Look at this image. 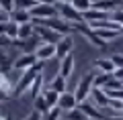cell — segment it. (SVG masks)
<instances>
[{
	"label": "cell",
	"mask_w": 123,
	"mask_h": 120,
	"mask_svg": "<svg viewBox=\"0 0 123 120\" xmlns=\"http://www.w3.org/2000/svg\"><path fill=\"white\" fill-rule=\"evenodd\" d=\"M0 8L4 12H12L14 10V0H0Z\"/></svg>",
	"instance_id": "obj_32"
},
{
	"label": "cell",
	"mask_w": 123,
	"mask_h": 120,
	"mask_svg": "<svg viewBox=\"0 0 123 120\" xmlns=\"http://www.w3.org/2000/svg\"><path fill=\"white\" fill-rule=\"evenodd\" d=\"M10 43H12V39L4 37V35H0V47H6V45H10Z\"/></svg>",
	"instance_id": "obj_37"
},
{
	"label": "cell",
	"mask_w": 123,
	"mask_h": 120,
	"mask_svg": "<svg viewBox=\"0 0 123 120\" xmlns=\"http://www.w3.org/2000/svg\"><path fill=\"white\" fill-rule=\"evenodd\" d=\"M37 2H43V4H55L57 0H37Z\"/></svg>",
	"instance_id": "obj_41"
},
{
	"label": "cell",
	"mask_w": 123,
	"mask_h": 120,
	"mask_svg": "<svg viewBox=\"0 0 123 120\" xmlns=\"http://www.w3.org/2000/svg\"><path fill=\"white\" fill-rule=\"evenodd\" d=\"M107 96H109V98L123 100V88H119V90H109V92H107Z\"/></svg>",
	"instance_id": "obj_34"
},
{
	"label": "cell",
	"mask_w": 123,
	"mask_h": 120,
	"mask_svg": "<svg viewBox=\"0 0 123 120\" xmlns=\"http://www.w3.org/2000/svg\"><path fill=\"white\" fill-rule=\"evenodd\" d=\"M37 63V57L35 53H23V55H18L17 59L12 61V69H17V71H27V69H31L33 65Z\"/></svg>",
	"instance_id": "obj_6"
},
{
	"label": "cell",
	"mask_w": 123,
	"mask_h": 120,
	"mask_svg": "<svg viewBox=\"0 0 123 120\" xmlns=\"http://www.w3.org/2000/svg\"><path fill=\"white\" fill-rule=\"evenodd\" d=\"M35 57H37V61H47L51 57H55V45L53 43H39L35 49Z\"/></svg>",
	"instance_id": "obj_11"
},
{
	"label": "cell",
	"mask_w": 123,
	"mask_h": 120,
	"mask_svg": "<svg viewBox=\"0 0 123 120\" xmlns=\"http://www.w3.org/2000/svg\"><path fill=\"white\" fill-rule=\"evenodd\" d=\"M72 71H74V55L68 53V55H64V57H62V61H60V75H64L68 79Z\"/></svg>",
	"instance_id": "obj_14"
},
{
	"label": "cell",
	"mask_w": 123,
	"mask_h": 120,
	"mask_svg": "<svg viewBox=\"0 0 123 120\" xmlns=\"http://www.w3.org/2000/svg\"><path fill=\"white\" fill-rule=\"evenodd\" d=\"M33 110H37L39 114H45V112L49 110V106H47V102H45V98L43 96H37V98H33Z\"/></svg>",
	"instance_id": "obj_24"
},
{
	"label": "cell",
	"mask_w": 123,
	"mask_h": 120,
	"mask_svg": "<svg viewBox=\"0 0 123 120\" xmlns=\"http://www.w3.org/2000/svg\"><path fill=\"white\" fill-rule=\"evenodd\" d=\"M72 47H74V39L72 35H62V39L55 43V57H64L68 53H72Z\"/></svg>",
	"instance_id": "obj_9"
},
{
	"label": "cell",
	"mask_w": 123,
	"mask_h": 120,
	"mask_svg": "<svg viewBox=\"0 0 123 120\" xmlns=\"http://www.w3.org/2000/svg\"><path fill=\"white\" fill-rule=\"evenodd\" d=\"M43 73H37V77L33 79V83H31V88H29V94H31V98H37V96L43 92Z\"/></svg>",
	"instance_id": "obj_21"
},
{
	"label": "cell",
	"mask_w": 123,
	"mask_h": 120,
	"mask_svg": "<svg viewBox=\"0 0 123 120\" xmlns=\"http://www.w3.org/2000/svg\"><path fill=\"white\" fill-rule=\"evenodd\" d=\"M92 82H94V73H92V71L86 73V75H82V79L78 82V86H76V90H74V96H76V100H78V104L84 102V100H88L90 90L94 88Z\"/></svg>",
	"instance_id": "obj_3"
},
{
	"label": "cell",
	"mask_w": 123,
	"mask_h": 120,
	"mask_svg": "<svg viewBox=\"0 0 123 120\" xmlns=\"http://www.w3.org/2000/svg\"><path fill=\"white\" fill-rule=\"evenodd\" d=\"M57 2H72V0H57Z\"/></svg>",
	"instance_id": "obj_44"
},
{
	"label": "cell",
	"mask_w": 123,
	"mask_h": 120,
	"mask_svg": "<svg viewBox=\"0 0 123 120\" xmlns=\"http://www.w3.org/2000/svg\"><path fill=\"white\" fill-rule=\"evenodd\" d=\"M41 116L43 114H39L37 110H31V114L27 116V118H23V120H41Z\"/></svg>",
	"instance_id": "obj_35"
},
{
	"label": "cell",
	"mask_w": 123,
	"mask_h": 120,
	"mask_svg": "<svg viewBox=\"0 0 123 120\" xmlns=\"http://www.w3.org/2000/svg\"><path fill=\"white\" fill-rule=\"evenodd\" d=\"M37 4V0H14V8L17 10H31Z\"/></svg>",
	"instance_id": "obj_28"
},
{
	"label": "cell",
	"mask_w": 123,
	"mask_h": 120,
	"mask_svg": "<svg viewBox=\"0 0 123 120\" xmlns=\"http://www.w3.org/2000/svg\"><path fill=\"white\" fill-rule=\"evenodd\" d=\"M111 61L115 63V67H123V53H113Z\"/></svg>",
	"instance_id": "obj_33"
},
{
	"label": "cell",
	"mask_w": 123,
	"mask_h": 120,
	"mask_svg": "<svg viewBox=\"0 0 123 120\" xmlns=\"http://www.w3.org/2000/svg\"><path fill=\"white\" fill-rule=\"evenodd\" d=\"M35 35V25H33V21L31 22H23V25H18V35H17V39H29V37H33Z\"/></svg>",
	"instance_id": "obj_20"
},
{
	"label": "cell",
	"mask_w": 123,
	"mask_h": 120,
	"mask_svg": "<svg viewBox=\"0 0 123 120\" xmlns=\"http://www.w3.org/2000/svg\"><path fill=\"white\" fill-rule=\"evenodd\" d=\"M66 120H88V118H86V114L76 106V108H72V110L66 112Z\"/></svg>",
	"instance_id": "obj_26"
},
{
	"label": "cell",
	"mask_w": 123,
	"mask_h": 120,
	"mask_svg": "<svg viewBox=\"0 0 123 120\" xmlns=\"http://www.w3.org/2000/svg\"><path fill=\"white\" fill-rule=\"evenodd\" d=\"M119 35H123V25H121V29H119Z\"/></svg>",
	"instance_id": "obj_43"
},
{
	"label": "cell",
	"mask_w": 123,
	"mask_h": 120,
	"mask_svg": "<svg viewBox=\"0 0 123 120\" xmlns=\"http://www.w3.org/2000/svg\"><path fill=\"white\" fill-rule=\"evenodd\" d=\"M49 88H51L53 92H57V94H64V92H68V82H66V77L57 73V75L51 79V86H49Z\"/></svg>",
	"instance_id": "obj_19"
},
{
	"label": "cell",
	"mask_w": 123,
	"mask_h": 120,
	"mask_svg": "<svg viewBox=\"0 0 123 120\" xmlns=\"http://www.w3.org/2000/svg\"><path fill=\"white\" fill-rule=\"evenodd\" d=\"M109 18H111V21H115L119 26H121V25H123V8H117V10H113Z\"/></svg>",
	"instance_id": "obj_31"
},
{
	"label": "cell",
	"mask_w": 123,
	"mask_h": 120,
	"mask_svg": "<svg viewBox=\"0 0 123 120\" xmlns=\"http://www.w3.org/2000/svg\"><path fill=\"white\" fill-rule=\"evenodd\" d=\"M0 35H4V37H8V39H17V35H18V25L14 21H6V22H0Z\"/></svg>",
	"instance_id": "obj_15"
},
{
	"label": "cell",
	"mask_w": 123,
	"mask_h": 120,
	"mask_svg": "<svg viewBox=\"0 0 123 120\" xmlns=\"http://www.w3.org/2000/svg\"><path fill=\"white\" fill-rule=\"evenodd\" d=\"M113 77H115V79H121V82H123V67H115Z\"/></svg>",
	"instance_id": "obj_36"
},
{
	"label": "cell",
	"mask_w": 123,
	"mask_h": 120,
	"mask_svg": "<svg viewBox=\"0 0 123 120\" xmlns=\"http://www.w3.org/2000/svg\"><path fill=\"white\" fill-rule=\"evenodd\" d=\"M111 16V12H105V10H98V8H88V10H84L82 12V18H84V22H94V21H103V18H109Z\"/></svg>",
	"instance_id": "obj_13"
},
{
	"label": "cell",
	"mask_w": 123,
	"mask_h": 120,
	"mask_svg": "<svg viewBox=\"0 0 123 120\" xmlns=\"http://www.w3.org/2000/svg\"><path fill=\"white\" fill-rule=\"evenodd\" d=\"M33 25H43L47 29L55 31L60 35H70L72 33V22H68L62 16H51V18H33Z\"/></svg>",
	"instance_id": "obj_2"
},
{
	"label": "cell",
	"mask_w": 123,
	"mask_h": 120,
	"mask_svg": "<svg viewBox=\"0 0 123 120\" xmlns=\"http://www.w3.org/2000/svg\"><path fill=\"white\" fill-rule=\"evenodd\" d=\"M41 96L45 98V102H47V106H49V108L57 106V100H60V94H57V92H53L51 88H47V90H43V92H41Z\"/></svg>",
	"instance_id": "obj_22"
},
{
	"label": "cell",
	"mask_w": 123,
	"mask_h": 120,
	"mask_svg": "<svg viewBox=\"0 0 123 120\" xmlns=\"http://www.w3.org/2000/svg\"><path fill=\"white\" fill-rule=\"evenodd\" d=\"M8 98H10V96L6 94V92H2V90H0V102H4V100H8Z\"/></svg>",
	"instance_id": "obj_40"
},
{
	"label": "cell",
	"mask_w": 123,
	"mask_h": 120,
	"mask_svg": "<svg viewBox=\"0 0 123 120\" xmlns=\"http://www.w3.org/2000/svg\"><path fill=\"white\" fill-rule=\"evenodd\" d=\"M78 108L84 112V114H86L88 120H105V114H101V110H98V108L94 106L90 100H84V102H80Z\"/></svg>",
	"instance_id": "obj_10"
},
{
	"label": "cell",
	"mask_w": 123,
	"mask_h": 120,
	"mask_svg": "<svg viewBox=\"0 0 123 120\" xmlns=\"http://www.w3.org/2000/svg\"><path fill=\"white\" fill-rule=\"evenodd\" d=\"M119 2L121 0H98V2H92V6L98 10H105V12H113L119 8Z\"/></svg>",
	"instance_id": "obj_16"
},
{
	"label": "cell",
	"mask_w": 123,
	"mask_h": 120,
	"mask_svg": "<svg viewBox=\"0 0 123 120\" xmlns=\"http://www.w3.org/2000/svg\"><path fill=\"white\" fill-rule=\"evenodd\" d=\"M62 112H64V110H62L60 106H53V108H49V110L41 116V120H60L62 118Z\"/></svg>",
	"instance_id": "obj_25"
},
{
	"label": "cell",
	"mask_w": 123,
	"mask_h": 120,
	"mask_svg": "<svg viewBox=\"0 0 123 120\" xmlns=\"http://www.w3.org/2000/svg\"><path fill=\"white\" fill-rule=\"evenodd\" d=\"M55 8H57V16L66 18L68 22H82V12L74 8L70 2H55Z\"/></svg>",
	"instance_id": "obj_4"
},
{
	"label": "cell",
	"mask_w": 123,
	"mask_h": 120,
	"mask_svg": "<svg viewBox=\"0 0 123 120\" xmlns=\"http://www.w3.org/2000/svg\"><path fill=\"white\" fill-rule=\"evenodd\" d=\"M94 67L101 73H109V75H113V71H115V63L111 61V57L109 59H97L94 61Z\"/></svg>",
	"instance_id": "obj_18"
},
{
	"label": "cell",
	"mask_w": 123,
	"mask_h": 120,
	"mask_svg": "<svg viewBox=\"0 0 123 120\" xmlns=\"http://www.w3.org/2000/svg\"><path fill=\"white\" fill-rule=\"evenodd\" d=\"M94 31H97V35L105 43H109V41H113V39L119 37V31H113V29H94Z\"/></svg>",
	"instance_id": "obj_23"
},
{
	"label": "cell",
	"mask_w": 123,
	"mask_h": 120,
	"mask_svg": "<svg viewBox=\"0 0 123 120\" xmlns=\"http://www.w3.org/2000/svg\"><path fill=\"white\" fill-rule=\"evenodd\" d=\"M35 37L41 39V43H53L55 45L62 39V35L51 31V29H47V26H43V25H35Z\"/></svg>",
	"instance_id": "obj_7"
},
{
	"label": "cell",
	"mask_w": 123,
	"mask_h": 120,
	"mask_svg": "<svg viewBox=\"0 0 123 120\" xmlns=\"http://www.w3.org/2000/svg\"><path fill=\"white\" fill-rule=\"evenodd\" d=\"M10 21H14L17 25H23V22H31L33 16H31L29 10H17V8H14L12 12H10Z\"/></svg>",
	"instance_id": "obj_17"
},
{
	"label": "cell",
	"mask_w": 123,
	"mask_h": 120,
	"mask_svg": "<svg viewBox=\"0 0 123 120\" xmlns=\"http://www.w3.org/2000/svg\"><path fill=\"white\" fill-rule=\"evenodd\" d=\"M105 120H123V116H119V114H113V116H105Z\"/></svg>",
	"instance_id": "obj_39"
},
{
	"label": "cell",
	"mask_w": 123,
	"mask_h": 120,
	"mask_svg": "<svg viewBox=\"0 0 123 120\" xmlns=\"http://www.w3.org/2000/svg\"><path fill=\"white\" fill-rule=\"evenodd\" d=\"M10 21V12H4V10H0V22H6Z\"/></svg>",
	"instance_id": "obj_38"
},
{
	"label": "cell",
	"mask_w": 123,
	"mask_h": 120,
	"mask_svg": "<svg viewBox=\"0 0 123 120\" xmlns=\"http://www.w3.org/2000/svg\"><path fill=\"white\" fill-rule=\"evenodd\" d=\"M57 106H60L64 112H68V110H72V108H76V106H78V100H76L74 92H64V94H60Z\"/></svg>",
	"instance_id": "obj_12"
},
{
	"label": "cell",
	"mask_w": 123,
	"mask_h": 120,
	"mask_svg": "<svg viewBox=\"0 0 123 120\" xmlns=\"http://www.w3.org/2000/svg\"><path fill=\"white\" fill-rule=\"evenodd\" d=\"M92 2H98V0H92Z\"/></svg>",
	"instance_id": "obj_45"
},
{
	"label": "cell",
	"mask_w": 123,
	"mask_h": 120,
	"mask_svg": "<svg viewBox=\"0 0 123 120\" xmlns=\"http://www.w3.org/2000/svg\"><path fill=\"white\" fill-rule=\"evenodd\" d=\"M0 90L6 92V94H12V83H10V79L6 77V73H0Z\"/></svg>",
	"instance_id": "obj_30"
},
{
	"label": "cell",
	"mask_w": 123,
	"mask_h": 120,
	"mask_svg": "<svg viewBox=\"0 0 123 120\" xmlns=\"http://www.w3.org/2000/svg\"><path fill=\"white\" fill-rule=\"evenodd\" d=\"M29 12H31L33 18H51V16H57L55 4H43V2H37Z\"/></svg>",
	"instance_id": "obj_5"
},
{
	"label": "cell",
	"mask_w": 123,
	"mask_h": 120,
	"mask_svg": "<svg viewBox=\"0 0 123 120\" xmlns=\"http://www.w3.org/2000/svg\"><path fill=\"white\" fill-rule=\"evenodd\" d=\"M0 10H2V8H0Z\"/></svg>",
	"instance_id": "obj_46"
},
{
	"label": "cell",
	"mask_w": 123,
	"mask_h": 120,
	"mask_svg": "<svg viewBox=\"0 0 123 120\" xmlns=\"http://www.w3.org/2000/svg\"><path fill=\"white\" fill-rule=\"evenodd\" d=\"M41 71H43V61H37V63L33 65L31 69L23 71V73H21V79H18L17 86L12 88V94H10V96H14V98H17V96H23L25 92H29V88H31V83H33V79H35L37 73H41Z\"/></svg>",
	"instance_id": "obj_1"
},
{
	"label": "cell",
	"mask_w": 123,
	"mask_h": 120,
	"mask_svg": "<svg viewBox=\"0 0 123 120\" xmlns=\"http://www.w3.org/2000/svg\"><path fill=\"white\" fill-rule=\"evenodd\" d=\"M0 120H10V116H6V114L2 116V114H0Z\"/></svg>",
	"instance_id": "obj_42"
},
{
	"label": "cell",
	"mask_w": 123,
	"mask_h": 120,
	"mask_svg": "<svg viewBox=\"0 0 123 120\" xmlns=\"http://www.w3.org/2000/svg\"><path fill=\"white\" fill-rule=\"evenodd\" d=\"M10 69H12V61H10V57L0 53V73H8Z\"/></svg>",
	"instance_id": "obj_29"
},
{
	"label": "cell",
	"mask_w": 123,
	"mask_h": 120,
	"mask_svg": "<svg viewBox=\"0 0 123 120\" xmlns=\"http://www.w3.org/2000/svg\"><path fill=\"white\" fill-rule=\"evenodd\" d=\"M70 4L74 6V8L78 10V12H84V10L92 8V0H72Z\"/></svg>",
	"instance_id": "obj_27"
},
{
	"label": "cell",
	"mask_w": 123,
	"mask_h": 120,
	"mask_svg": "<svg viewBox=\"0 0 123 120\" xmlns=\"http://www.w3.org/2000/svg\"><path fill=\"white\" fill-rule=\"evenodd\" d=\"M88 100H90V102L94 104L98 110H105V108L109 106V96H107V92L103 90V88H92Z\"/></svg>",
	"instance_id": "obj_8"
}]
</instances>
